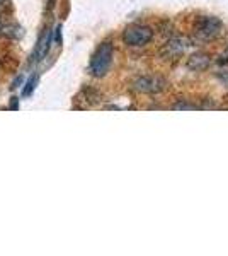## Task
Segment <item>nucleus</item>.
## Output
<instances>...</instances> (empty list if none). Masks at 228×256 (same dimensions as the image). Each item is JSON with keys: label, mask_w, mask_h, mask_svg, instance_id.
Returning <instances> with one entry per match:
<instances>
[{"label": "nucleus", "mask_w": 228, "mask_h": 256, "mask_svg": "<svg viewBox=\"0 0 228 256\" xmlns=\"http://www.w3.org/2000/svg\"><path fill=\"white\" fill-rule=\"evenodd\" d=\"M53 36H55V32H53V31H46L43 36H41L38 46H36V50H34V60L36 62L43 60L44 56H46V53L49 52V48H51Z\"/></svg>", "instance_id": "nucleus-7"}, {"label": "nucleus", "mask_w": 228, "mask_h": 256, "mask_svg": "<svg viewBox=\"0 0 228 256\" xmlns=\"http://www.w3.org/2000/svg\"><path fill=\"white\" fill-rule=\"evenodd\" d=\"M3 6H7V0H0V7H3Z\"/></svg>", "instance_id": "nucleus-14"}, {"label": "nucleus", "mask_w": 228, "mask_h": 256, "mask_svg": "<svg viewBox=\"0 0 228 256\" xmlns=\"http://www.w3.org/2000/svg\"><path fill=\"white\" fill-rule=\"evenodd\" d=\"M131 88L140 94H159L167 89V80L160 76H140L131 82Z\"/></svg>", "instance_id": "nucleus-4"}, {"label": "nucleus", "mask_w": 228, "mask_h": 256, "mask_svg": "<svg viewBox=\"0 0 228 256\" xmlns=\"http://www.w3.org/2000/svg\"><path fill=\"white\" fill-rule=\"evenodd\" d=\"M194 32L203 41L217 40L223 32V22L215 16H201L194 22Z\"/></svg>", "instance_id": "nucleus-2"}, {"label": "nucleus", "mask_w": 228, "mask_h": 256, "mask_svg": "<svg viewBox=\"0 0 228 256\" xmlns=\"http://www.w3.org/2000/svg\"><path fill=\"white\" fill-rule=\"evenodd\" d=\"M210 64H211L210 55H206V53H194V55H191L188 58V64L186 65L193 72H203V70L210 67Z\"/></svg>", "instance_id": "nucleus-6"}, {"label": "nucleus", "mask_w": 228, "mask_h": 256, "mask_svg": "<svg viewBox=\"0 0 228 256\" xmlns=\"http://www.w3.org/2000/svg\"><path fill=\"white\" fill-rule=\"evenodd\" d=\"M227 56H228V50H227Z\"/></svg>", "instance_id": "nucleus-15"}, {"label": "nucleus", "mask_w": 228, "mask_h": 256, "mask_svg": "<svg viewBox=\"0 0 228 256\" xmlns=\"http://www.w3.org/2000/svg\"><path fill=\"white\" fill-rule=\"evenodd\" d=\"M20 34H22V31H20L19 26H15V24H7L0 19V36H3V38H19Z\"/></svg>", "instance_id": "nucleus-8"}, {"label": "nucleus", "mask_w": 228, "mask_h": 256, "mask_svg": "<svg viewBox=\"0 0 228 256\" xmlns=\"http://www.w3.org/2000/svg\"><path fill=\"white\" fill-rule=\"evenodd\" d=\"M222 80L225 82V84H228V72H223V76H222Z\"/></svg>", "instance_id": "nucleus-13"}, {"label": "nucleus", "mask_w": 228, "mask_h": 256, "mask_svg": "<svg viewBox=\"0 0 228 256\" xmlns=\"http://www.w3.org/2000/svg\"><path fill=\"white\" fill-rule=\"evenodd\" d=\"M113 55H114V46L111 41H104L99 44V48L95 50V53L90 58L89 64V72L94 77H104L111 68L113 64Z\"/></svg>", "instance_id": "nucleus-1"}, {"label": "nucleus", "mask_w": 228, "mask_h": 256, "mask_svg": "<svg viewBox=\"0 0 228 256\" xmlns=\"http://www.w3.org/2000/svg\"><path fill=\"white\" fill-rule=\"evenodd\" d=\"M38 80H39V76L38 74H34V76H31L26 82V86H24L22 89V96H31L32 92H34L36 86H38Z\"/></svg>", "instance_id": "nucleus-9"}, {"label": "nucleus", "mask_w": 228, "mask_h": 256, "mask_svg": "<svg viewBox=\"0 0 228 256\" xmlns=\"http://www.w3.org/2000/svg\"><path fill=\"white\" fill-rule=\"evenodd\" d=\"M153 40V30L143 24H133L123 31V43L131 48H140Z\"/></svg>", "instance_id": "nucleus-3"}, {"label": "nucleus", "mask_w": 228, "mask_h": 256, "mask_svg": "<svg viewBox=\"0 0 228 256\" xmlns=\"http://www.w3.org/2000/svg\"><path fill=\"white\" fill-rule=\"evenodd\" d=\"M191 46H193V43H191L189 38H186V36H176V38H171L164 44V48H162V56L167 60L177 58L182 53H186V50Z\"/></svg>", "instance_id": "nucleus-5"}, {"label": "nucleus", "mask_w": 228, "mask_h": 256, "mask_svg": "<svg viewBox=\"0 0 228 256\" xmlns=\"http://www.w3.org/2000/svg\"><path fill=\"white\" fill-rule=\"evenodd\" d=\"M174 110H200V106L198 104H194V102H189V101H186V99H181V101H177V102H174V106H172Z\"/></svg>", "instance_id": "nucleus-10"}, {"label": "nucleus", "mask_w": 228, "mask_h": 256, "mask_svg": "<svg viewBox=\"0 0 228 256\" xmlns=\"http://www.w3.org/2000/svg\"><path fill=\"white\" fill-rule=\"evenodd\" d=\"M10 108H14V110H17V108H19V104H17V101H15V98H12V104H10Z\"/></svg>", "instance_id": "nucleus-12"}, {"label": "nucleus", "mask_w": 228, "mask_h": 256, "mask_svg": "<svg viewBox=\"0 0 228 256\" xmlns=\"http://www.w3.org/2000/svg\"><path fill=\"white\" fill-rule=\"evenodd\" d=\"M55 34H56V41H58V44H61V26H56Z\"/></svg>", "instance_id": "nucleus-11"}]
</instances>
